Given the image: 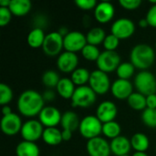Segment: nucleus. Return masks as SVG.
Wrapping results in <instances>:
<instances>
[{"mask_svg":"<svg viewBox=\"0 0 156 156\" xmlns=\"http://www.w3.org/2000/svg\"><path fill=\"white\" fill-rule=\"evenodd\" d=\"M2 113H3V116H5V115L11 114V113H13V112H12V111H11V108H10L8 105H5V106H3V108H2Z\"/></svg>","mask_w":156,"mask_h":156,"instance_id":"44","label":"nucleus"},{"mask_svg":"<svg viewBox=\"0 0 156 156\" xmlns=\"http://www.w3.org/2000/svg\"><path fill=\"white\" fill-rule=\"evenodd\" d=\"M13 99V91L11 88L6 84H0V104L7 105Z\"/></svg>","mask_w":156,"mask_h":156,"instance_id":"35","label":"nucleus"},{"mask_svg":"<svg viewBox=\"0 0 156 156\" xmlns=\"http://www.w3.org/2000/svg\"><path fill=\"white\" fill-rule=\"evenodd\" d=\"M96 95L90 86H80L76 88L71 98V105L80 108L90 107L96 101Z\"/></svg>","mask_w":156,"mask_h":156,"instance_id":"5","label":"nucleus"},{"mask_svg":"<svg viewBox=\"0 0 156 156\" xmlns=\"http://www.w3.org/2000/svg\"><path fill=\"white\" fill-rule=\"evenodd\" d=\"M134 86L137 91L144 96L156 94V79L151 72L143 70L134 79Z\"/></svg>","mask_w":156,"mask_h":156,"instance_id":"3","label":"nucleus"},{"mask_svg":"<svg viewBox=\"0 0 156 156\" xmlns=\"http://www.w3.org/2000/svg\"><path fill=\"white\" fill-rule=\"evenodd\" d=\"M42 139L47 144L51 145V146L58 145L63 141L61 132L58 129H57L56 127L46 128L43 132Z\"/></svg>","mask_w":156,"mask_h":156,"instance_id":"24","label":"nucleus"},{"mask_svg":"<svg viewBox=\"0 0 156 156\" xmlns=\"http://www.w3.org/2000/svg\"><path fill=\"white\" fill-rule=\"evenodd\" d=\"M62 134V140L63 141H69L72 137V132L68 131V130H63L61 132Z\"/></svg>","mask_w":156,"mask_h":156,"instance_id":"43","label":"nucleus"},{"mask_svg":"<svg viewBox=\"0 0 156 156\" xmlns=\"http://www.w3.org/2000/svg\"><path fill=\"white\" fill-rule=\"evenodd\" d=\"M87 38L80 31H71L64 37V48L66 51L76 53L81 51L87 45Z\"/></svg>","mask_w":156,"mask_h":156,"instance_id":"11","label":"nucleus"},{"mask_svg":"<svg viewBox=\"0 0 156 156\" xmlns=\"http://www.w3.org/2000/svg\"><path fill=\"white\" fill-rule=\"evenodd\" d=\"M81 54L83 58L89 61H97L101 55V52L98 47L87 44L81 50Z\"/></svg>","mask_w":156,"mask_h":156,"instance_id":"33","label":"nucleus"},{"mask_svg":"<svg viewBox=\"0 0 156 156\" xmlns=\"http://www.w3.org/2000/svg\"><path fill=\"white\" fill-rule=\"evenodd\" d=\"M121 131H122V129H121L120 124L114 121L102 124V133L106 137H108L112 140L120 136Z\"/></svg>","mask_w":156,"mask_h":156,"instance_id":"30","label":"nucleus"},{"mask_svg":"<svg viewBox=\"0 0 156 156\" xmlns=\"http://www.w3.org/2000/svg\"><path fill=\"white\" fill-rule=\"evenodd\" d=\"M90 72L85 68H78L71 74V80L75 85L85 86L87 82L90 81Z\"/></svg>","mask_w":156,"mask_h":156,"instance_id":"29","label":"nucleus"},{"mask_svg":"<svg viewBox=\"0 0 156 156\" xmlns=\"http://www.w3.org/2000/svg\"><path fill=\"white\" fill-rule=\"evenodd\" d=\"M133 156H148L145 153H144V152H136V153H134Z\"/></svg>","mask_w":156,"mask_h":156,"instance_id":"47","label":"nucleus"},{"mask_svg":"<svg viewBox=\"0 0 156 156\" xmlns=\"http://www.w3.org/2000/svg\"><path fill=\"white\" fill-rule=\"evenodd\" d=\"M32 4L29 0H11L9 9L16 16H24L31 10Z\"/></svg>","mask_w":156,"mask_h":156,"instance_id":"21","label":"nucleus"},{"mask_svg":"<svg viewBox=\"0 0 156 156\" xmlns=\"http://www.w3.org/2000/svg\"><path fill=\"white\" fill-rule=\"evenodd\" d=\"M119 43H120V39L117 37H115L114 35L110 34V35L106 36V37L103 41V46L106 50L115 51V49L119 46Z\"/></svg>","mask_w":156,"mask_h":156,"instance_id":"36","label":"nucleus"},{"mask_svg":"<svg viewBox=\"0 0 156 156\" xmlns=\"http://www.w3.org/2000/svg\"><path fill=\"white\" fill-rule=\"evenodd\" d=\"M56 89L58 95L63 99H71L76 90L75 84L73 83L71 79H68V78L60 79Z\"/></svg>","mask_w":156,"mask_h":156,"instance_id":"22","label":"nucleus"},{"mask_svg":"<svg viewBox=\"0 0 156 156\" xmlns=\"http://www.w3.org/2000/svg\"><path fill=\"white\" fill-rule=\"evenodd\" d=\"M59 80V75L55 70H47L42 75V82L48 88H57Z\"/></svg>","mask_w":156,"mask_h":156,"instance_id":"31","label":"nucleus"},{"mask_svg":"<svg viewBox=\"0 0 156 156\" xmlns=\"http://www.w3.org/2000/svg\"><path fill=\"white\" fill-rule=\"evenodd\" d=\"M97 62L98 69L110 73L118 69L121 64V57L116 51L105 50L101 53Z\"/></svg>","mask_w":156,"mask_h":156,"instance_id":"6","label":"nucleus"},{"mask_svg":"<svg viewBox=\"0 0 156 156\" xmlns=\"http://www.w3.org/2000/svg\"><path fill=\"white\" fill-rule=\"evenodd\" d=\"M112 95L119 100H125L128 99L133 92V87L130 80H116L111 88Z\"/></svg>","mask_w":156,"mask_h":156,"instance_id":"17","label":"nucleus"},{"mask_svg":"<svg viewBox=\"0 0 156 156\" xmlns=\"http://www.w3.org/2000/svg\"><path fill=\"white\" fill-rule=\"evenodd\" d=\"M12 17V13L8 7H0V26H6Z\"/></svg>","mask_w":156,"mask_h":156,"instance_id":"37","label":"nucleus"},{"mask_svg":"<svg viewBox=\"0 0 156 156\" xmlns=\"http://www.w3.org/2000/svg\"><path fill=\"white\" fill-rule=\"evenodd\" d=\"M131 144L136 152L145 153V151H147L150 146V141L145 134L138 133L132 137Z\"/></svg>","mask_w":156,"mask_h":156,"instance_id":"26","label":"nucleus"},{"mask_svg":"<svg viewBox=\"0 0 156 156\" xmlns=\"http://www.w3.org/2000/svg\"><path fill=\"white\" fill-rule=\"evenodd\" d=\"M135 70V67L131 62H123L121 63L118 69H116L117 75L119 79L122 80H128L133 77Z\"/></svg>","mask_w":156,"mask_h":156,"instance_id":"32","label":"nucleus"},{"mask_svg":"<svg viewBox=\"0 0 156 156\" xmlns=\"http://www.w3.org/2000/svg\"><path fill=\"white\" fill-rule=\"evenodd\" d=\"M155 48H156V43H155Z\"/></svg>","mask_w":156,"mask_h":156,"instance_id":"49","label":"nucleus"},{"mask_svg":"<svg viewBox=\"0 0 156 156\" xmlns=\"http://www.w3.org/2000/svg\"><path fill=\"white\" fill-rule=\"evenodd\" d=\"M75 4L79 8L82 10H90L93 8L95 9L98 5L96 0H76Z\"/></svg>","mask_w":156,"mask_h":156,"instance_id":"38","label":"nucleus"},{"mask_svg":"<svg viewBox=\"0 0 156 156\" xmlns=\"http://www.w3.org/2000/svg\"><path fill=\"white\" fill-rule=\"evenodd\" d=\"M102 124L97 116L88 115L80 121L79 131L84 138L90 140L99 137L102 133Z\"/></svg>","mask_w":156,"mask_h":156,"instance_id":"4","label":"nucleus"},{"mask_svg":"<svg viewBox=\"0 0 156 156\" xmlns=\"http://www.w3.org/2000/svg\"><path fill=\"white\" fill-rule=\"evenodd\" d=\"M142 120L144 125L150 128H156V109L146 108L142 113Z\"/></svg>","mask_w":156,"mask_h":156,"instance_id":"34","label":"nucleus"},{"mask_svg":"<svg viewBox=\"0 0 156 156\" xmlns=\"http://www.w3.org/2000/svg\"><path fill=\"white\" fill-rule=\"evenodd\" d=\"M142 4L141 0H120V5L127 10H135Z\"/></svg>","mask_w":156,"mask_h":156,"instance_id":"39","label":"nucleus"},{"mask_svg":"<svg viewBox=\"0 0 156 156\" xmlns=\"http://www.w3.org/2000/svg\"><path fill=\"white\" fill-rule=\"evenodd\" d=\"M145 18H146L149 26L156 27V5H154L153 6L150 7Z\"/></svg>","mask_w":156,"mask_h":156,"instance_id":"40","label":"nucleus"},{"mask_svg":"<svg viewBox=\"0 0 156 156\" xmlns=\"http://www.w3.org/2000/svg\"><path fill=\"white\" fill-rule=\"evenodd\" d=\"M115 13L114 6L112 3L108 1H102L98 3L94 9V16L98 22L101 24H106L110 22Z\"/></svg>","mask_w":156,"mask_h":156,"instance_id":"18","label":"nucleus"},{"mask_svg":"<svg viewBox=\"0 0 156 156\" xmlns=\"http://www.w3.org/2000/svg\"><path fill=\"white\" fill-rule=\"evenodd\" d=\"M42 96H43V99H44L45 101H53L55 99V92L53 90H46L42 94Z\"/></svg>","mask_w":156,"mask_h":156,"instance_id":"42","label":"nucleus"},{"mask_svg":"<svg viewBox=\"0 0 156 156\" xmlns=\"http://www.w3.org/2000/svg\"><path fill=\"white\" fill-rule=\"evenodd\" d=\"M45 37H46V35H45L43 29L40 27H35L27 35V44L29 45V47H31L33 48H37L40 47L42 48Z\"/></svg>","mask_w":156,"mask_h":156,"instance_id":"25","label":"nucleus"},{"mask_svg":"<svg viewBox=\"0 0 156 156\" xmlns=\"http://www.w3.org/2000/svg\"><path fill=\"white\" fill-rule=\"evenodd\" d=\"M43 125L39 121L37 120H29L23 123L21 129V136L24 141L35 143L43 135Z\"/></svg>","mask_w":156,"mask_h":156,"instance_id":"10","label":"nucleus"},{"mask_svg":"<svg viewBox=\"0 0 156 156\" xmlns=\"http://www.w3.org/2000/svg\"><path fill=\"white\" fill-rule=\"evenodd\" d=\"M87 151L90 156H110L112 153L110 144L100 136L88 141Z\"/></svg>","mask_w":156,"mask_h":156,"instance_id":"13","label":"nucleus"},{"mask_svg":"<svg viewBox=\"0 0 156 156\" xmlns=\"http://www.w3.org/2000/svg\"><path fill=\"white\" fill-rule=\"evenodd\" d=\"M16 153L17 156H39L38 146L32 142L22 141L19 143L16 148Z\"/></svg>","mask_w":156,"mask_h":156,"instance_id":"23","label":"nucleus"},{"mask_svg":"<svg viewBox=\"0 0 156 156\" xmlns=\"http://www.w3.org/2000/svg\"><path fill=\"white\" fill-rule=\"evenodd\" d=\"M11 0H0V6L1 7H9Z\"/></svg>","mask_w":156,"mask_h":156,"instance_id":"45","label":"nucleus"},{"mask_svg":"<svg viewBox=\"0 0 156 156\" xmlns=\"http://www.w3.org/2000/svg\"><path fill=\"white\" fill-rule=\"evenodd\" d=\"M139 26L141 27H146L147 26H149V24H148V22H147V20H146V18H143V19H141L140 21H139Z\"/></svg>","mask_w":156,"mask_h":156,"instance_id":"46","label":"nucleus"},{"mask_svg":"<svg viewBox=\"0 0 156 156\" xmlns=\"http://www.w3.org/2000/svg\"><path fill=\"white\" fill-rule=\"evenodd\" d=\"M135 31V25L129 18H119L113 22L112 26V34L119 39H126L131 37Z\"/></svg>","mask_w":156,"mask_h":156,"instance_id":"9","label":"nucleus"},{"mask_svg":"<svg viewBox=\"0 0 156 156\" xmlns=\"http://www.w3.org/2000/svg\"><path fill=\"white\" fill-rule=\"evenodd\" d=\"M79 64V58L76 53L65 51L61 53L57 59L58 69L65 73L73 72L77 69V66Z\"/></svg>","mask_w":156,"mask_h":156,"instance_id":"15","label":"nucleus"},{"mask_svg":"<svg viewBox=\"0 0 156 156\" xmlns=\"http://www.w3.org/2000/svg\"><path fill=\"white\" fill-rule=\"evenodd\" d=\"M64 48V37H62L58 31L50 32L46 35L42 49L45 54L48 56H56L60 53Z\"/></svg>","mask_w":156,"mask_h":156,"instance_id":"8","label":"nucleus"},{"mask_svg":"<svg viewBox=\"0 0 156 156\" xmlns=\"http://www.w3.org/2000/svg\"><path fill=\"white\" fill-rule=\"evenodd\" d=\"M117 113L118 109L115 103L110 101H105L98 106L96 116L102 123H106L114 121Z\"/></svg>","mask_w":156,"mask_h":156,"instance_id":"16","label":"nucleus"},{"mask_svg":"<svg viewBox=\"0 0 156 156\" xmlns=\"http://www.w3.org/2000/svg\"><path fill=\"white\" fill-rule=\"evenodd\" d=\"M39 122L46 128L56 127L61 122V113L60 112L53 106H46L38 114Z\"/></svg>","mask_w":156,"mask_h":156,"instance_id":"12","label":"nucleus"},{"mask_svg":"<svg viewBox=\"0 0 156 156\" xmlns=\"http://www.w3.org/2000/svg\"><path fill=\"white\" fill-rule=\"evenodd\" d=\"M146 104L149 109H156V94H152L146 97Z\"/></svg>","mask_w":156,"mask_h":156,"instance_id":"41","label":"nucleus"},{"mask_svg":"<svg viewBox=\"0 0 156 156\" xmlns=\"http://www.w3.org/2000/svg\"><path fill=\"white\" fill-rule=\"evenodd\" d=\"M122 156H130L129 154H125V155H122Z\"/></svg>","mask_w":156,"mask_h":156,"instance_id":"48","label":"nucleus"},{"mask_svg":"<svg viewBox=\"0 0 156 156\" xmlns=\"http://www.w3.org/2000/svg\"><path fill=\"white\" fill-rule=\"evenodd\" d=\"M106 36L105 31L101 27H93L86 35L87 43L97 47L98 45L103 43Z\"/></svg>","mask_w":156,"mask_h":156,"instance_id":"27","label":"nucleus"},{"mask_svg":"<svg viewBox=\"0 0 156 156\" xmlns=\"http://www.w3.org/2000/svg\"><path fill=\"white\" fill-rule=\"evenodd\" d=\"M128 104L129 106L135 110V111H144L147 108L146 104V96L139 93V92H133L128 99Z\"/></svg>","mask_w":156,"mask_h":156,"instance_id":"28","label":"nucleus"},{"mask_svg":"<svg viewBox=\"0 0 156 156\" xmlns=\"http://www.w3.org/2000/svg\"><path fill=\"white\" fill-rule=\"evenodd\" d=\"M110 145H111L112 153L116 156L128 154L132 148L131 141L127 137L121 136V135L115 139H112Z\"/></svg>","mask_w":156,"mask_h":156,"instance_id":"19","label":"nucleus"},{"mask_svg":"<svg viewBox=\"0 0 156 156\" xmlns=\"http://www.w3.org/2000/svg\"><path fill=\"white\" fill-rule=\"evenodd\" d=\"M60 124L63 128V130H68L70 132H74L77 129H79L80 122L79 119V116L76 112L69 111L62 114Z\"/></svg>","mask_w":156,"mask_h":156,"instance_id":"20","label":"nucleus"},{"mask_svg":"<svg viewBox=\"0 0 156 156\" xmlns=\"http://www.w3.org/2000/svg\"><path fill=\"white\" fill-rule=\"evenodd\" d=\"M22 121L20 117L16 113H11L9 115L3 116L1 120V129L2 132L9 136L15 135L21 132Z\"/></svg>","mask_w":156,"mask_h":156,"instance_id":"14","label":"nucleus"},{"mask_svg":"<svg viewBox=\"0 0 156 156\" xmlns=\"http://www.w3.org/2000/svg\"><path fill=\"white\" fill-rule=\"evenodd\" d=\"M45 101L39 92L27 90L20 94L17 100V109L26 117H34L43 110Z\"/></svg>","mask_w":156,"mask_h":156,"instance_id":"1","label":"nucleus"},{"mask_svg":"<svg viewBox=\"0 0 156 156\" xmlns=\"http://www.w3.org/2000/svg\"><path fill=\"white\" fill-rule=\"evenodd\" d=\"M89 83L90 87L93 90V91L96 94L100 95L105 94L110 90V88H112L108 74L100 69L93 70L90 73Z\"/></svg>","mask_w":156,"mask_h":156,"instance_id":"7","label":"nucleus"},{"mask_svg":"<svg viewBox=\"0 0 156 156\" xmlns=\"http://www.w3.org/2000/svg\"><path fill=\"white\" fill-rule=\"evenodd\" d=\"M155 54L153 48L147 44H138L131 51V63L137 69L145 70L154 62Z\"/></svg>","mask_w":156,"mask_h":156,"instance_id":"2","label":"nucleus"}]
</instances>
